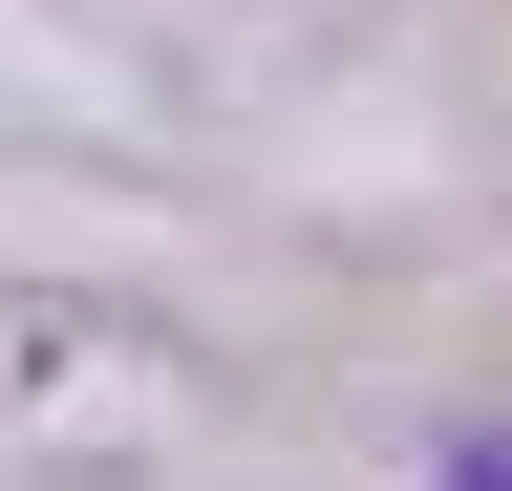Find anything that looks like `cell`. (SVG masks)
<instances>
[{"instance_id":"1","label":"cell","mask_w":512,"mask_h":491,"mask_svg":"<svg viewBox=\"0 0 512 491\" xmlns=\"http://www.w3.org/2000/svg\"><path fill=\"white\" fill-rule=\"evenodd\" d=\"M448 491H512V427H470V449H448Z\"/></svg>"}]
</instances>
